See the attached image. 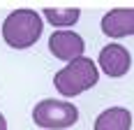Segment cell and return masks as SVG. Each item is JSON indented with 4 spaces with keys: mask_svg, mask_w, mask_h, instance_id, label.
Here are the masks:
<instances>
[{
    "mask_svg": "<svg viewBox=\"0 0 134 130\" xmlns=\"http://www.w3.org/2000/svg\"><path fill=\"white\" fill-rule=\"evenodd\" d=\"M83 49H86V42L74 30H55L53 35L49 37V51L53 53L55 58L67 61V63L81 58Z\"/></svg>",
    "mask_w": 134,
    "mask_h": 130,
    "instance_id": "obj_4",
    "label": "cell"
},
{
    "mask_svg": "<svg viewBox=\"0 0 134 130\" xmlns=\"http://www.w3.org/2000/svg\"><path fill=\"white\" fill-rule=\"evenodd\" d=\"M132 128V114L125 107H111L104 109L95 118L93 130H130Z\"/></svg>",
    "mask_w": 134,
    "mask_h": 130,
    "instance_id": "obj_7",
    "label": "cell"
},
{
    "mask_svg": "<svg viewBox=\"0 0 134 130\" xmlns=\"http://www.w3.org/2000/svg\"><path fill=\"white\" fill-rule=\"evenodd\" d=\"M0 130H7V121H5L2 114H0Z\"/></svg>",
    "mask_w": 134,
    "mask_h": 130,
    "instance_id": "obj_9",
    "label": "cell"
},
{
    "mask_svg": "<svg viewBox=\"0 0 134 130\" xmlns=\"http://www.w3.org/2000/svg\"><path fill=\"white\" fill-rule=\"evenodd\" d=\"M42 16L32 9H16L9 12L2 23V39L12 49H28L42 35Z\"/></svg>",
    "mask_w": 134,
    "mask_h": 130,
    "instance_id": "obj_2",
    "label": "cell"
},
{
    "mask_svg": "<svg viewBox=\"0 0 134 130\" xmlns=\"http://www.w3.org/2000/svg\"><path fill=\"white\" fill-rule=\"evenodd\" d=\"M81 12L79 9H74V7H69V9H44V19L55 28H67V26H74L76 21H79Z\"/></svg>",
    "mask_w": 134,
    "mask_h": 130,
    "instance_id": "obj_8",
    "label": "cell"
},
{
    "mask_svg": "<svg viewBox=\"0 0 134 130\" xmlns=\"http://www.w3.org/2000/svg\"><path fill=\"white\" fill-rule=\"evenodd\" d=\"M97 79H99L97 65H95L90 58L81 56V58H76V61L67 63V67H63V70L55 72L53 86L58 88L60 95L74 98V95H81L83 91L97 86Z\"/></svg>",
    "mask_w": 134,
    "mask_h": 130,
    "instance_id": "obj_1",
    "label": "cell"
},
{
    "mask_svg": "<svg viewBox=\"0 0 134 130\" xmlns=\"http://www.w3.org/2000/svg\"><path fill=\"white\" fill-rule=\"evenodd\" d=\"M102 33L107 37H127L134 35V9H111L102 16Z\"/></svg>",
    "mask_w": 134,
    "mask_h": 130,
    "instance_id": "obj_6",
    "label": "cell"
},
{
    "mask_svg": "<svg viewBox=\"0 0 134 130\" xmlns=\"http://www.w3.org/2000/svg\"><path fill=\"white\" fill-rule=\"evenodd\" d=\"M32 121L40 128H51V130H65L79 121V109L65 100H53L46 98L35 104L32 109Z\"/></svg>",
    "mask_w": 134,
    "mask_h": 130,
    "instance_id": "obj_3",
    "label": "cell"
},
{
    "mask_svg": "<svg viewBox=\"0 0 134 130\" xmlns=\"http://www.w3.org/2000/svg\"><path fill=\"white\" fill-rule=\"evenodd\" d=\"M130 65H132V56L120 44H107L99 51V67L104 70L107 77H122V74H127Z\"/></svg>",
    "mask_w": 134,
    "mask_h": 130,
    "instance_id": "obj_5",
    "label": "cell"
}]
</instances>
